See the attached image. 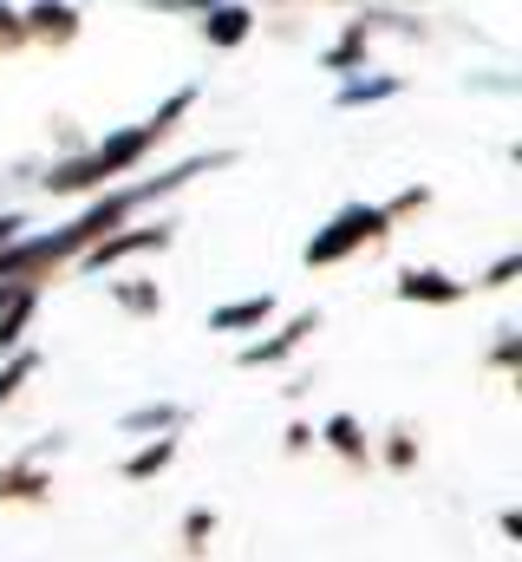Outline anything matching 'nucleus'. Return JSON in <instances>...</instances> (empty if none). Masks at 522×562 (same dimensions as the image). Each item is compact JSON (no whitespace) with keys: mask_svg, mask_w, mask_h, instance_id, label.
I'll return each mask as SVG.
<instances>
[{"mask_svg":"<svg viewBox=\"0 0 522 562\" xmlns=\"http://www.w3.org/2000/svg\"><path fill=\"white\" fill-rule=\"evenodd\" d=\"M203 105V86H177L157 112H144L137 125H118V132H105V138H92L79 157H59V164H46L33 183L46 190V196H99V190H112V183H125L144 170V157H157L163 144L183 132V119Z\"/></svg>","mask_w":522,"mask_h":562,"instance_id":"1","label":"nucleus"},{"mask_svg":"<svg viewBox=\"0 0 522 562\" xmlns=\"http://www.w3.org/2000/svg\"><path fill=\"white\" fill-rule=\"evenodd\" d=\"M386 243H392L386 203H347V210H333V216L300 243V269H340V262H353L360 249H386Z\"/></svg>","mask_w":522,"mask_h":562,"instance_id":"2","label":"nucleus"},{"mask_svg":"<svg viewBox=\"0 0 522 562\" xmlns=\"http://www.w3.org/2000/svg\"><path fill=\"white\" fill-rule=\"evenodd\" d=\"M177 216H137V223H125V229H112L105 243H92L72 269H86V276H118V269H130V262H144V256H163V249H177Z\"/></svg>","mask_w":522,"mask_h":562,"instance_id":"3","label":"nucleus"},{"mask_svg":"<svg viewBox=\"0 0 522 562\" xmlns=\"http://www.w3.org/2000/svg\"><path fill=\"white\" fill-rule=\"evenodd\" d=\"M59 451H66V431L33 438L26 451L0 458V504H7V510H33V504H46V497H53V458H59Z\"/></svg>","mask_w":522,"mask_h":562,"instance_id":"4","label":"nucleus"},{"mask_svg":"<svg viewBox=\"0 0 522 562\" xmlns=\"http://www.w3.org/2000/svg\"><path fill=\"white\" fill-rule=\"evenodd\" d=\"M320 327H327V314H320V307H300V314H287V321H268L256 340H242V347H236V367H242V373H274V367L300 360V347H307Z\"/></svg>","mask_w":522,"mask_h":562,"instance_id":"5","label":"nucleus"},{"mask_svg":"<svg viewBox=\"0 0 522 562\" xmlns=\"http://www.w3.org/2000/svg\"><path fill=\"white\" fill-rule=\"evenodd\" d=\"M20 26H26V46L66 53V46H79L86 13H79V0H26V7H20Z\"/></svg>","mask_w":522,"mask_h":562,"instance_id":"6","label":"nucleus"},{"mask_svg":"<svg viewBox=\"0 0 522 562\" xmlns=\"http://www.w3.org/2000/svg\"><path fill=\"white\" fill-rule=\"evenodd\" d=\"M392 301H405V307H457V301H470V281H457L438 262H405L392 276Z\"/></svg>","mask_w":522,"mask_h":562,"instance_id":"7","label":"nucleus"},{"mask_svg":"<svg viewBox=\"0 0 522 562\" xmlns=\"http://www.w3.org/2000/svg\"><path fill=\"white\" fill-rule=\"evenodd\" d=\"M256 33H261V13L249 0H216L209 13H196V40H203L209 53H242Z\"/></svg>","mask_w":522,"mask_h":562,"instance_id":"8","label":"nucleus"},{"mask_svg":"<svg viewBox=\"0 0 522 562\" xmlns=\"http://www.w3.org/2000/svg\"><path fill=\"white\" fill-rule=\"evenodd\" d=\"M373 46H379V40H373V26H366V20H360V7H353V13L340 20V33L320 46V72L353 79V72H366V66H373Z\"/></svg>","mask_w":522,"mask_h":562,"instance_id":"9","label":"nucleus"},{"mask_svg":"<svg viewBox=\"0 0 522 562\" xmlns=\"http://www.w3.org/2000/svg\"><path fill=\"white\" fill-rule=\"evenodd\" d=\"M314 445H327L347 471H373V431H366V419L360 413H327V419L314 425Z\"/></svg>","mask_w":522,"mask_h":562,"instance_id":"10","label":"nucleus"},{"mask_svg":"<svg viewBox=\"0 0 522 562\" xmlns=\"http://www.w3.org/2000/svg\"><path fill=\"white\" fill-rule=\"evenodd\" d=\"M39 301H46L39 281H0V353L26 347V334L39 321Z\"/></svg>","mask_w":522,"mask_h":562,"instance_id":"11","label":"nucleus"},{"mask_svg":"<svg viewBox=\"0 0 522 562\" xmlns=\"http://www.w3.org/2000/svg\"><path fill=\"white\" fill-rule=\"evenodd\" d=\"M183 458V431H157V438H137L125 458H118V477L125 484H157L170 464Z\"/></svg>","mask_w":522,"mask_h":562,"instance_id":"12","label":"nucleus"},{"mask_svg":"<svg viewBox=\"0 0 522 562\" xmlns=\"http://www.w3.org/2000/svg\"><path fill=\"white\" fill-rule=\"evenodd\" d=\"M105 301H112L125 321H157V314L170 307V294H163L157 276H105Z\"/></svg>","mask_w":522,"mask_h":562,"instance_id":"13","label":"nucleus"},{"mask_svg":"<svg viewBox=\"0 0 522 562\" xmlns=\"http://www.w3.org/2000/svg\"><path fill=\"white\" fill-rule=\"evenodd\" d=\"M405 92V72H353V79H340L333 86V112H373V105H392Z\"/></svg>","mask_w":522,"mask_h":562,"instance_id":"14","label":"nucleus"},{"mask_svg":"<svg viewBox=\"0 0 522 562\" xmlns=\"http://www.w3.org/2000/svg\"><path fill=\"white\" fill-rule=\"evenodd\" d=\"M424 464V438H418V425L392 419L379 438H373V471H392V477H411Z\"/></svg>","mask_w":522,"mask_h":562,"instance_id":"15","label":"nucleus"},{"mask_svg":"<svg viewBox=\"0 0 522 562\" xmlns=\"http://www.w3.org/2000/svg\"><path fill=\"white\" fill-rule=\"evenodd\" d=\"M274 314H281V307H274V294H236V301L209 307V334H261Z\"/></svg>","mask_w":522,"mask_h":562,"instance_id":"16","label":"nucleus"},{"mask_svg":"<svg viewBox=\"0 0 522 562\" xmlns=\"http://www.w3.org/2000/svg\"><path fill=\"white\" fill-rule=\"evenodd\" d=\"M125 438H157V431H190V406L183 400H144V406H130L125 419H118Z\"/></svg>","mask_w":522,"mask_h":562,"instance_id":"17","label":"nucleus"},{"mask_svg":"<svg viewBox=\"0 0 522 562\" xmlns=\"http://www.w3.org/2000/svg\"><path fill=\"white\" fill-rule=\"evenodd\" d=\"M216 530H223L216 504H190V510H183V524H177V557L203 562V557H209V543H216Z\"/></svg>","mask_w":522,"mask_h":562,"instance_id":"18","label":"nucleus"},{"mask_svg":"<svg viewBox=\"0 0 522 562\" xmlns=\"http://www.w3.org/2000/svg\"><path fill=\"white\" fill-rule=\"evenodd\" d=\"M39 367H46V353H39V347H13V353H0V413H7L33 380H39Z\"/></svg>","mask_w":522,"mask_h":562,"instance_id":"19","label":"nucleus"},{"mask_svg":"<svg viewBox=\"0 0 522 562\" xmlns=\"http://www.w3.org/2000/svg\"><path fill=\"white\" fill-rule=\"evenodd\" d=\"M484 367H490V373H517V367H522V327H517V321H503V327H497V340H490Z\"/></svg>","mask_w":522,"mask_h":562,"instance_id":"20","label":"nucleus"},{"mask_svg":"<svg viewBox=\"0 0 522 562\" xmlns=\"http://www.w3.org/2000/svg\"><path fill=\"white\" fill-rule=\"evenodd\" d=\"M46 138H53V164H59V157H79V150L92 144V132H86L79 119H66V112H59V119H46Z\"/></svg>","mask_w":522,"mask_h":562,"instance_id":"21","label":"nucleus"},{"mask_svg":"<svg viewBox=\"0 0 522 562\" xmlns=\"http://www.w3.org/2000/svg\"><path fill=\"white\" fill-rule=\"evenodd\" d=\"M424 210H431V183H405L398 196H386L392 229H398V223H411V216H424Z\"/></svg>","mask_w":522,"mask_h":562,"instance_id":"22","label":"nucleus"},{"mask_svg":"<svg viewBox=\"0 0 522 562\" xmlns=\"http://www.w3.org/2000/svg\"><path fill=\"white\" fill-rule=\"evenodd\" d=\"M517 276H522V249H503L484 276L470 281V288H484V294H503V288H517Z\"/></svg>","mask_w":522,"mask_h":562,"instance_id":"23","label":"nucleus"},{"mask_svg":"<svg viewBox=\"0 0 522 562\" xmlns=\"http://www.w3.org/2000/svg\"><path fill=\"white\" fill-rule=\"evenodd\" d=\"M13 53H26V26H20V7L0 0V59H13Z\"/></svg>","mask_w":522,"mask_h":562,"instance_id":"24","label":"nucleus"},{"mask_svg":"<svg viewBox=\"0 0 522 562\" xmlns=\"http://www.w3.org/2000/svg\"><path fill=\"white\" fill-rule=\"evenodd\" d=\"M137 7H150V13H170V20H196V13H209L216 0H137Z\"/></svg>","mask_w":522,"mask_h":562,"instance_id":"25","label":"nucleus"},{"mask_svg":"<svg viewBox=\"0 0 522 562\" xmlns=\"http://www.w3.org/2000/svg\"><path fill=\"white\" fill-rule=\"evenodd\" d=\"M281 451H287V458H307V451H314V425L294 419L287 431H281Z\"/></svg>","mask_w":522,"mask_h":562,"instance_id":"26","label":"nucleus"},{"mask_svg":"<svg viewBox=\"0 0 522 562\" xmlns=\"http://www.w3.org/2000/svg\"><path fill=\"white\" fill-rule=\"evenodd\" d=\"M26 229H33V216H26V210H13V203H7V210H0V249H7V243H20V236H26Z\"/></svg>","mask_w":522,"mask_h":562,"instance_id":"27","label":"nucleus"},{"mask_svg":"<svg viewBox=\"0 0 522 562\" xmlns=\"http://www.w3.org/2000/svg\"><path fill=\"white\" fill-rule=\"evenodd\" d=\"M497 530H503V543H522V510H517V504H503V510H497Z\"/></svg>","mask_w":522,"mask_h":562,"instance_id":"28","label":"nucleus"},{"mask_svg":"<svg viewBox=\"0 0 522 562\" xmlns=\"http://www.w3.org/2000/svg\"><path fill=\"white\" fill-rule=\"evenodd\" d=\"M340 7H431V0H340Z\"/></svg>","mask_w":522,"mask_h":562,"instance_id":"29","label":"nucleus"}]
</instances>
